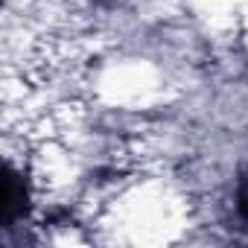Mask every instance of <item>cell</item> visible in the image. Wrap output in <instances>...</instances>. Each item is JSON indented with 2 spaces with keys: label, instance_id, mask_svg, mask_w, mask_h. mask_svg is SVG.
I'll list each match as a JSON object with an SVG mask.
<instances>
[{
  "label": "cell",
  "instance_id": "6da1fadb",
  "mask_svg": "<svg viewBox=\"0 0 248 248\" xmlns=\"http://www.w3.org/2000/svg\"><path fill=\"white\" fill-rule=\"evenodd\" d=\"M236 210H239V216L248 222V178L239 184V193H236Z\"/></svg>",
  "mask_w": 248,
  "mask_h": 248
}]
</instances>
